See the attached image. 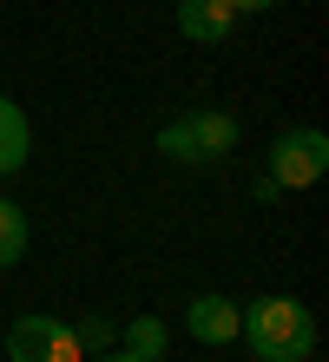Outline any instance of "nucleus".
Masks as SVG:
<instances>
[{"label":"nucleus","mask_w":329,"mask_h":362,"mask_svg":"<svg viewBox=\"0 0 329 362\" xmlns=\"http://www.w3.org/2000/svg\"><path fill=\"white\" fill-rule=\"evenodd\" d=\"M7 356L13 362H86L73 323H59V316H20L7 329Z\"/></svg>","instance_id":"20e7f679"},{"label":"nucleus","mask_w":329,"mask_h":362,"mask_svg":"<svg viewBox=\"0 0 329 362\" xmlns=\"http://www.w3.org/2000/svg\"><path fill=\"white\" fill-rule=\"evenodd\" d=\"M158 152L178 165H217L237 152V119L231 112H185L158 132Z\"/></svg>","instance_id":"f03ea898"},{"label":"nucleus","mask_w":329,"mask_h":362,"mask_svg":"<svg viewBox=\"0 0 329 362\" xmlns=\"http://www.w3.org/2000/svg\"><path fill=\"white\" fill-rule=\"evenodd\" d=\"M277 0H231V13H270Z\"/></svg>","instance_id":"9b49d317"},{"label":"nucleus","mask_w":329,"mask_h":362,"mask_svg":"<svg viewBox=\"0 0 329 362\" xmlns=\"http://www.w3.org/2000/svg\"><path fill=\"white\" fill-rule=\"evenodd\" d=\"M165 349H171V329L158 323V316H132V323H125V356L165 362Z\"/></svg>","instance_id":"6e6552de"},{"label":"nucleus","mask_w":329,"mask_h":362,"mask_svg":"<svg viewBox=\"0 0 329 362\" xmlns=\"http://www.w3.org/2000/svg\"><path fill=\"white\" fill-rule=\"evenodd\" d=\"M20 257H27V211L13 198H0V270H13Z\"/></svg>","instance_id":"1a4fd4ad"},{"label":"nucleus","mask_w":329,"mask_h":362,"mask_svg":"<svg viewBox=\"0 0 329 362\" xmlns=\"http://www.w3.org/2000/svg\"><path fill=\"white\" fill-rule=\"evenodd\" d=\"M323 172H329V139L316 132V125H296V132H283L270 145V185L277 191H303Z\"/></svg>","instance_id":"7ed1b4c3"},{"label":"nucleus","mask_w":329,"mask_h":362,"mask_svg":"<svg viewBox=\"0 0 329 362\" xmlns=\"http://www.w3.org/2000/svg\"><path fill=\"white\" fill-rule=\"evenodd\" d=\"M93 362H139V356H125V349H99Z\"/></svg>","instance_id":"f8f14e48"},{"label":"nucleus","mask_w":329,"mask_h":362,"mask_svg":"<svg viewBox=\"0 0 329 362\" xmlns=\"http://www.w3.org/2000/svg\"><path fill=\"white\" fill-rule=\"evenodd\" d=\"M237 310L231 296H191L185 303V329L197 336V343H237Z\"/></svg>","instance_id":"39448f33"},{"label":"nucleus","mask_w":329,"mask_h":362,"mask_svg":"<svg viewBox=\"0 0 329 362\" xmlns=\"http://www.w3.org/2000/svg\"><path fill=\"white\" fill-rule=\"evenodd\" d=\"M33 152V132H27V112L13 99H0V178H13Z\"/></svg>","instance_id":"0eeeda50"},{"label":"nucleus","mask_w":329,"mask_h":362,"mask_svg":"<svg viewBox=\"0 0 329 362\" xmlns=\"http://www.w3.org/2000/svg\"><path fill=\"white\" fill-rule=\"evenodd\" d=\"M237 336L263 356V362H310L316 349V316L296 303V296H257L237 316Z\"/></svg>","instance_id":"f257e3e1"},{"label":"nucleus","mask_w":329,"mask_h":362,"mask_svg":"<svg viewBox=\"0 0 329 362\" xmlns=\"http://www.w3.org/2000/svg\"><path fill=\"white\" fill-rule=\"evenodd\" d=\"M73 336H79V349H86V356H99V349H112V336H119V329L105 323V316H79V329H73Z\"/></svg>","instance_id":"9d476101"},{"label":"nucleus","mask_w":329,"mask_h":362,"mask_svg":"<svg viewBox=\"0 0 329 362\" xmlns=\"http://www.w3.org/2000/svg\"><path fill=\"white\" fill-rule=\"evenodd\" d=\"M231 0H178V33L197 47H224L231 40Z\"/></svg>","instance_id":"423d86ee"}]
</instances>
